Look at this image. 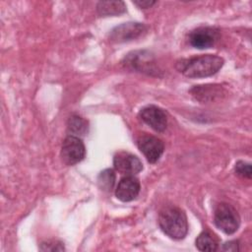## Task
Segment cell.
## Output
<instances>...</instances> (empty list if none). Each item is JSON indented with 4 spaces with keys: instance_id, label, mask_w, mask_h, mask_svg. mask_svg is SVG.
<instances>
[{
    "instance_id": "5b68a950",
    "label": "cell",
    "mask_w": 252,
    "mask_h": 252,
    "mask_svg": "<svg viewBox=\"0 0 252 252\" xmlns=\"http://www.w3.org/2000/svg\"><path fill=\"white\" fill-rule=\"evenodd\" d=\"M86 157V148L81 138L68 135L61 147V158L67 165H74Z\"/></svg>"
},
{
    "instance_id": "ba28073f",
    "label": "cell",
    "mask_w": 252,
    "mask_h": 252,
    "mask_svg": "<svg viewBox=\"0 0 252 252\" xmlns=\"http://www.w3.org/2000/svg\"><path fill=\"white\" fill-rule=\"evenodd\" d=\"M188 39L189 43L195 48H210L220 39V31L213 27H200L190 32Z\"/></svg>"
},
{
    "instance_id": "6da1fadb",
    "label": "cell",
    "mask_w": 252,
    "mask_h": 252,
    "mask_svg": "<svg viewBox=\"0 0 252 252\" xmlns=\"http://www.w3.org/2000/svg\"><path fill=\"white\" fill-rule=\"evenodd\" d=\"M222 57L214 54H203L190 58L180 59L175 68L178 72L188 78H205L218 73L222 67Z\"/></svg>"
},
{
    "instance_id": "52a82bcc",
    "label": "cell",
    "mask_w": 252,
    "mask_h": 252,
    "mask_svg": "<svg viewBox=\"0 0 252 252\" xmlns=\"http://www.w3.org/2000/svg\"><path fill=\"white\" fill-rule=\"evenodd\" d=\"M137 146L150 163H156L164 151L161 140L155 136L143 134L137 138Z\"/></svg>"
},
{
    "instance_id": "d6986e66",
    "label": "cell",
    "mask_w": 252,
    "mask_h": 252,
    "mask_svg": "<svg viewBox=\"0 0 252 252\" xmlns=\"http://www.w3.org/2000/svg\"><path fill=\"white\" fill-rule=\"evenodd\" d=\"M223 251H238L239 250V243L237 240H230L228 242H225L222 245Z\"/></svg>"
},
{
    "instance_id": "ac0fdd59",
    "label": "cell",
    "mask_w": 252,
    "mask_h": 252,
    "mask_svg": "<svg viewBox=\"0 0 252 252\" xmlns=\"http://www.w3.org/2000/svg\"><path fill=\"white\" fill-rule=\"evenodd\" d=\"M39 249L41 251H64L65 247L61 241L49 239L41 242Z\"/></svg>"
},
{
    "instance_id": "7c38bea8",
    "label": "cell",
    "mask_w": 252,
    "mask_h": 252,
    "mask_svg": "<svg viewBox=\"0 0 252 252\" xmlns=\"http://www.w3.org/2000/svg\"><path fill=\"white\" fill-rule=\"evenodd\" d=\"M224 89L218 84H206L194 86L190 90L191 95L198 101L212 102L218 98H220L224 94Z\"/></svg>"
},
{
    "instance_id": "4fadbf2b",
    "label": "cell",
    "mask_w": 252,
    "mask_h": 252,
    "mask_svg": "<svg viewBox=\"0 0 252 252\" xmlns=\"http://www.w3.org/2000/svg\"><path fill=\"white\" fill-rule=\"evenodd\" d=\"M99 16H117L126 12V5L123 1H99L96 5Z\"/></svg>"
},
{
    "instance_id": "2e32d148",
    "label": "cell",
    "mask_w": 252,
    "mask_h": 252,
    "mask_svg": "<svg viewBox=\"0 0 252 252\" xmlns=\"http://www.w3.org/2000/svg\"><path fill=\"white\" fill-rule=\"evenodd\" d=\"M115 172L111 168H106L99 172L97 176V185L98 187L105 192H109L113 189V186L115 184Z\"/></svg>"
},
{
    "instance_id": "8992f818",
    "label": "cell",
    "mask_w": 252,
    "mask_h": 252,
    "mask_svg": "<svg viewBox=\"0 0 252 252\" xmlns=\"http://www.w3.org/2000/svg\"><path fill=\"white\" fill-rule=\"evenodd\" d=\"M154 57L151 53L146 51H135L127 55L125 57L124 64L138 72L147 73L149 75H156L158 76V69L155 64Z\"/></svg>"
},
{
    "instance_id": "e0dca14e",
    "label": "cell",
    "mask_w": 252,
    "mask_h": 252,
    "mask_svg": "<svg viewBox=\"0 0 252 252\" xmlns=\"http://www.w3.org/2000/svg\"><path fill=\"white\" fill-rule=\"evenodd\" d=\"M235 173L243 178H251L252 171H251V164L245 162L243 160H238L234 166Z\"/></svg>"
},
{
    "instance_id": "8fae6325",
    "label": "cell",
    "mask_w": 252,
    "mask_h": 252,
    "mask_svg": "<svg viewBox=\"0 0 252 252\" xmlns=\"http://www.w3.org/2000/svg\"><path fill=\"white\" fill-rule=\"evenodd\" d=\"M141 189L140 181L134 175H126L118 182L115 196L122 202H130L136 199Z\"/></svg>"
},
{
    "instance_id": "277c9868",
    "label": "cell",
    "mask_w": 252,
    "mask_h": 252,
    "mask_svg": "<svg viewBox=\"0 0 252 252\" xmlns=\"http://www.w3.org/2000/svg\"><path fill=\"white\" fill-rule=\"evenodd\" d=\"M148 31V27L143 23L128 22L123 23L115 27L109 32V40L115 43H121L126 41H131L142 35H144Z\"/></svg>"
},
{
    "instance_id": "ffe728a7",
    "label": "cell",
    "mask_w": 252,
    "mask_h": 252,
    "mask_svg": "<svg viewBox=\"0 0 252 252\" xmlns=\"http://www.w3.org/2000/svg\"><path fill=\"white\" fill-rule=\"evenodd\" d=\"M133 3L135 5H137L139 8H143V9H147V8H150L152 7L156 1H151V0H136V1H133Z\"/></svg>"
},
{
    "instance_id": "9a60e30c",
    "label": "cell",
    "mask_w": 252,
    "mask_h": 252,
    "mask_svg": "<svg viewBox=\"0 0 252 252\" xmlns=\"http://www.w3.org/2000/svg\"><path fill=\"white\" fill-rule=\"evenodd\" d=\"M196 247L200 251H216L218 250V240L216 237L209 231H203L201 232L195 241Z\"/></svg>"
},
{
    "instance_id": "5bb4252c",
    "label": "cell",
    "mask_w": 252,
    "mask_h": 252,
    "mask_svg": "<svg viewBox=\"0 0 252 252\" xmlns=\"http://www.w3.org/2000/svg\"><path fill=\"white\" fill-rule=\"evenodd\" d=\"M67 131L69 135L81 138L89 132V123L83 117L74 114L68 119Z\"/></svg>"
},
{
    "instance_id": "7a4b0ae2",
    "label": "cell",
    "mask_w": 252,
    "mask_h": 252,
    "mask_svg": "<svg viewBox=\"0 0 252 252\" xmlns=\"http://www.w3.org/2000/svg\"><path fill=\"white\" fill-rule=\"evenodd\" d=\"M158 224L170 238L183 239L188 232V221L183 210L175 206H166L158 214Z\"/></svg>"
},
{
    "instance_id": "3957f363",
    "label": "cell",
    "mask_w": 252,
    "mask_h": 252,
    "mask_svg": "<svg viewBox=\"0 0 252 252\" xmlns=\"http://www.w3.org/2000/svg\"><path fill=\"white\" fill-rule=\"evenodd\" d=\"M214 222L225 234H233L240 225V217L233 206L220 203L215 209Z\"/></svg>"
},
{
    "instance_id": "30bf717a",
    "label": "cell",
    "mask_w": 252,
    "mask_h": 252,
    "mask_svg": "<svg viewBox=\"0 0 252 252\" xmlns=\"http://www.w3.org/2000/svg\"><path fill=\"white\" fill-rule=\"evenodd\" d=\"M115 170L125 175H135L143 169L140 158L127 152H119L113 158Z\"/></svg>"
},
{
    "instance_id": "9c48e42d",
    "label": "cell",
    "mask_w": 252,
    "mask_h": 252,
    "mask_svg": "<svg viewBox=\"0 0 252 252\" xmlns=\"http://www.w3.org/2000/svg\"><path fill=\"white\" fill-rule=\"evenodd\" d=\"M139 117L157 132H163L167 126V115L156 105H147L139 112Z\"/></svg>"
}]
</instances>
